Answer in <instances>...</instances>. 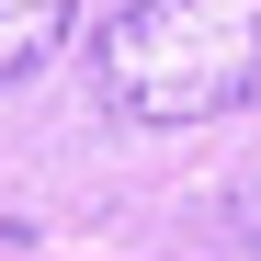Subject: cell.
I'll use <instances>...</instances> for the list:
<instances>
[{"label": "cell", "instance_id": "obj_3", "mask_svg": "<svg viewBox=\"0 0 261 261\" xmlns=\"http://www.w3.org/2000/svg\"><path fill=\"white\" fill-rule=\"evenodd\" d=\"M227 239H239V250H261V170L227 193Z\"/></svg>", "mask_w": 261, "mask_h": 261}, {"label": "cell", "instance_id": "obj_1", "mask_svg": "<svg viewBox=\"0 0 261 261\" xmlns=\"http://www.w3.org/2000/svg\"><path fill=\"white\" fill-rule=\"evenodd\" d=\"M91 91L125 125H216L261 102V0H125L91 46Z\"/></svg>", "mask_w": 261, "mask_h": 261}, {"label": "cell", "instance_id": "obj_2", "mask_svg": "<svg viewBox=\"0 0 261 261\" xmlns=\"http://www.w3.org/2000/svg\"><path fill=\"white\" fill-rule=\"evenodd\" d=\"M57 34H68V0H0V91H23L57 57Z\"/></svg>", "mask_w": 261, "mask_h": 261}]
</instances>
